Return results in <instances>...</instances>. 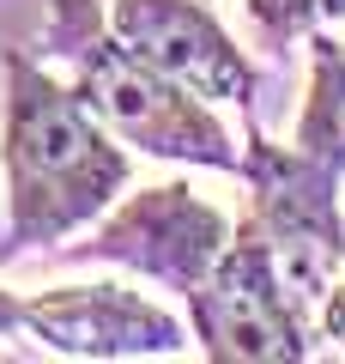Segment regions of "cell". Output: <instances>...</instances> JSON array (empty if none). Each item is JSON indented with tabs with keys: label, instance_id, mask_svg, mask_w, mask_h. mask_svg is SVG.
I'll use <instances>...</instances> for the list:
<instances>
[{
	"label": "cell",
	"instance_id": "obj_1",
	"mask_svg": "<svg viewBox=\"0 0 345 364\" xmlns=\"http://www.w3.org/2000/svg\"><path fill=\"white\" fill-rule=\"evenodd\" d=\"M133 164L79 91L49 73L31 49H6L0 61V261L31 249H61L91 231L128 195Z\"/></svg>",
	"mask_w": 345,
	"mask_h": 364
},
{
	"label": "cell",
	"instance_id": "obj_2",
	"mask_svg": "<svg viewBox=\"0 0 345 364\" xmlns=\"http://www.w3.org/2000/svg\"><path fill=\"white\" fill-rule=\"evenodd\" d=\"M37 55L67 67L79 104L128 146L164 164H200L243 176V146L218 122V109L164 67H152L109 25V0H49L37 31Z\"/></svg>",
	"mask_w": 345,
	"mask_h": 364
},
{
	"label": "cell",
	"instance_id": "obj_3",
	"mask_svg": "<svg viewBox=\"0 0 345 364\" xmlns=\"http://www.w3.org/2000/svg\"><path fill=\"white\" fill-rule=\"evenodd\" d=\"M182 304L200 352L218 364H303L321 352L315 322L285 286V267L255 219H236L230 249Z\"/></svg>",
	"mask_w": 345,
	"mask_h": 364
},
{
	"label": "cell",
	"instance_id": "obj_4",
	"mask_svg": "<svg viewBox=\"0 0 345 364\" xmlns=\"http://www.w3.org/2000/svg\"><path fill=\"white\" fill-rule=\"evenodd\" d=\"M243 182H248V219L267 231L273 255L285 267V286L315 322V304L327 286L345 273V200L327 164L303 152V146H279L248 122L243 134Z\"/></svg>",
	"mask_w": 345,
	"mask_h": 364
},
{
	"label": "cell",
	"instance_id": "obj_5",
	"mask_svg": "<svg viewBox=\"0 0 345 364\" xmlns=\"http://www.w3.org/2000/svg\"><path fill=\"white\" fill-rule=\"evenodd\" d=\"M230 237H236L230 213H218L188 182H152V188H128L85 231V243H61V255L67 261H109V267H128L140 279H152V286L188 298L218 267Z\"/></svg>",
	"mask_w": 345,
	"mask_h": 364
},
{
	"label": "cell",
	"instance_id": "obj_6",
	"mask_svg": "<svg viewBox=\"0 0 345 364\" xmlns=\"http://www.w3.org/2000/svg\"><path fill=\"white\" fill-rule=\"evenodd\" d=\"M25 334L61 358H182L194 340V322L170 316L164 304L140 298L121 279H79L25 298Z\"/></svg>",
	"mask_w": 345,
	"mask_h": 364
},
{
	"label": "cell",
	"instance_id": "obj_7",
	"mask_svg": "<svg viewBox=\"0 0 345 364\" xmlns=\"http://www.w3.org/2000/svg\"><path fill=\"white\" fill-rule=\"evenodd\" d=\"M109 25L206 104H236L243 116H255L261 67L248 61V49H236L206 0H109Z\"/></svg>",
	"mask_w": 345,
	"mask_h": 364
},
{
	"label": "cell",
	"instance_id": "obj_8",
	"mask_svg": "<svg viewBox=\"0 0 345 364\" xmlns=\"http://www.w3.org/2000/svg\"><path fill=\"white\" fill-rule=\"evenodd\" d=\"M297 146L333 176H345V43L333 31L309 37V91L297 109Z\"/></svg>",
	"mask_w": 345,
	"mask_h": 364
},
{
	"label": "cell",
	"instance_id": "obj_9",
	"mask_svg": "<svg viewBox=\"0 0 345 364\" xmlns=\"http://www.w3.org/2000/svg\"><path fill=\"white\" fill-rule=\"evenodd\" d=\"M243 6H248V25H255L261 49H273V55L309 43L315 31L345 25V0H243Z\"/></svg>",
	"mask_w": 345,
	"mask_h": 364
},
{
	"label": "cell",
	"instance_id": "obj_10",
	"mask_svg": "<svg viewBox=\"0 0 345 364\" xmlns=\"http://www.w3.org/2000/svg\"><path fill=\"white\" fill-rule=\"evenodd\" d=\"M315 340H321V352L345 358V273L327 286V298L315 304Z\"/></svg>",
	"mask_w": 345,
	"mask_h": 364
},
{
	"label": "cell",
	"instance_id": "obj_11",
	"mask_svg": "<svg viewBox=\"0 0 345 364\" xmlns=\"http://www.w3.org/2000/svg\"><path fill=\"white\" fill-rule=\"evenodd\" d=\"M13 334H25V298L0 286V340H13Z\"/></svg>",
	"mask_w": 345,
	"mask_h": 364
}]
</instances>
